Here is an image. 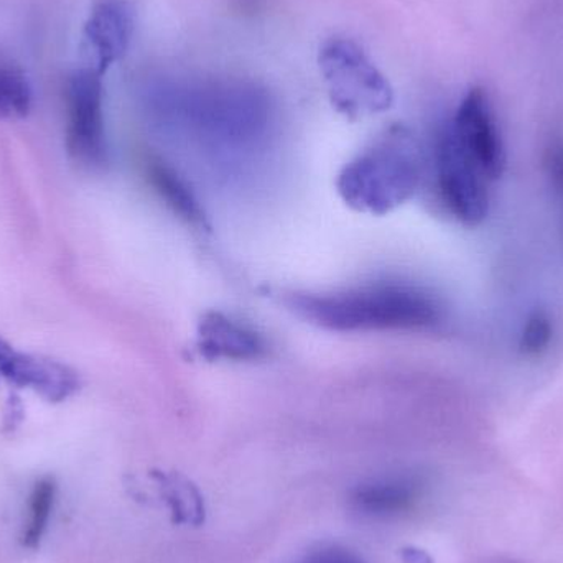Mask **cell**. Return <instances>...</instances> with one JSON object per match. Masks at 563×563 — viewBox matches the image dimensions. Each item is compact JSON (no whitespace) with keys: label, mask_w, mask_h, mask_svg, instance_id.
<instances>
[{"label":"cell","mask_w":563,"mask_h":563,"mask_svg":"<svg viewBox=\"0 0 563 563\" xmlns=\"http://www.w3.org/2000/svg\"><path fill=\"white\" fill-rule=\"evenodd\" d=\"M406 563H432V561L426 552L410 549V551H406Z\"/></svg>","instance_id":"obj_19"},{"label":"cell","mask_w":563,"mask_h":563,"mask_svg":"<svg viewBox=\"0 0 563 563\" xmlns=\"http://www.w3.org/2000/svg\"><path fill=\"white\" fill-rule=\"evenodd\" d=\"M305 563H364L356 555L340 549H330V551L318 552L311 555Z\"/></svg>","instance_id":"obj_17"},{"label":"cell","mask_w":563,"mask_h":563,"mask_svg":"<svg viewBox=\"0 0 563 563\" xmlns=\"http://www.w3.org/2000/svg\"><path fill=\"white\" fill-rule=\"evenodd\" d=\"M200 347L207 356L238 361L257 360L266 353V343L256 331L220 313L201 321Z\"/></svg>","instance_id":"obj_9"},{"label":"cell","mask_w":563,"mask_h":563,"mask_svg":"<svg viewBox=\"0 0 563 563\" xmlns=\"http://www.w3.org/2000/svg\"><path fill=\"white\" fill-rule=\"evenodd\" d=\"M545 168L552 187L563 195V142H554L545 154Z\"/></svg>","instance_id":"obj_16"},{"label":"cell","mask_w":563,"mask_h":563,"mask_svg":"<svg viewBox=\"0 0 563 563\" xmlns=\"http://www.w3.org/2000/svg\"><path fill=\"white\" fill-rule=\"evenodd\" d=\"M56 486L52 478L42 479L36 483L30 501V519L26 531L23 532L22 544L26 549H36L42 541L43 534L48 525L49 512H52L53 501H55Z\"/></svg>","instance_id":"obj_14"},{"label":"cell","mask_w":563,"mask_h":563,"mask_svg":"<svg viewBox=\"0 0 563 563\" xmlns=\"http://www.w3.org/2000/svg\"><path fill=\"white\" fill-rule=\"evenodd\" d=\"M147 177L151 180L152 187L161 195L162 200L167 201L168 207L175 213L180 214L181 218L190 221V223H200L203 220L198 201L195 200L190 188L185 185V181L170 167L162 164V162H148Z\"/></svg>","instance_id":"obj_12"},{"label":"cell","mask_w":563,"mask_h":563,"mask_svg":"<svg viewBox=\"0 0 563 563\" xmlns=\"http://www.w3.org/2000/svg\"><path fill=\"white\" fill-rule=\"evenodd\" d=\"M422 495L419 483L410 478H387L357 486L351 493L356 511L373 518H390L410 511Z\"/></svg>","instance_id":"obj_10"},{"label":"cell","mask_w":563,"mask_h":563,"mask_svg":"<svg viewBox=\"0 0 563 563\" xmlns=\"http://www.w3.org/2000/svg\"><path fill=\"white\" fill-rule=\"evenodd\" d=\"M15 354L16 350H13L7 341H3L2 338H0V377H3V373L9 369Z\"/></svg>","instance_id":"obj_18"},{"label":"cell","mask_w":563,"mask_h":563,"mask_svg":"<svg viewBox=\"0 0 563 563\" xmlns=\"http://www.w3.org/2000/svg\"><path fill=\"white\" fill-rule=\"evenodd\" d=\"M419 180V147L406 129L396 128L344 168L340 191L357 210L386 213L404 203Z\"/></svg>","instance_id":"obj_2"},{"label":"cell","mask_w":563,"mask_h":563,"mask_svg":"<svg viewBox=\"0 0 563 563\" xmlns=\"http://www.w3.org/2000/svg\"><path fill=\"white\" fill-rule=\"evenodd\" d=\"M3 379L12 386L33 390L48 402H63L79 389L78 374L71 367L49 357L20 351Z\"/></svg>","instance_id":"obj_8"},{"label":"cell","mask_w":563,"mask_h":563,"mask_svg":"<svg viewBox=\"0 0 563 563\" xmlns=\"http://www.w3.org/2000/svg\"><path fill=\"white\" fill-rule=\"evenodd\" d=\"M134 12L125 0H98L82 32L88 68L104 75L131 45Z\"/></svg>","instance_id":"obj_7"},{"label":"cell","mask_w":563,"mask_h":563,"mask_svg":"<svg viewBox=\"0 0 563 563\" xmlns=\"http://www.w3.org/2000/svg\"><path fill=\"white\" fill-rule=\"evenodd\" d=\"M554 338V324L544 310H536L526 321L521 334V351L528 356H539L548 350Z\"/></svg>","instance_id":"obj_15"},{"label":"cell","mask_w":563,"mask_h":563,"mask_svg":"<svg viewBox=\"0 0 563 563\" xmlns=\"http://www.w3.org/2000/svg\"><path fill=\"white\" fill-rule=\"evenodd\" d=\"M435 165L440 197L450 213L466 227L482 224L488 214V178L460 144L450 122L437 139Z\"/></svg>","instance_id":"obj_5"},{"label":"cell","mask_w":563,"mask_h":563,"mask_svg":"<svg viewBox=\"0 0 563 563\" xmlns=\"http://www.w3.org/2000/svg\"><path fill=\"white\" fill-rule=\"evenodd\" d=\"M102 75L91 68L73 73L66 86V151L85 168H102L108 164L104 111H102Z\"/></svg>","instance_id":"obj_4"},{"label":"cell","mask_w":563,"mask_h":563,"mask_svg":"<svg viewBox=\"0 0 563 563\" xmlns=\"http://www.w3.org/2000/svg\"><path fill=\"white\" fill-rule=\"evenodd\" d=\"M162 496L170 506L174 522L177 525L200 526L205 521L203 498L197 486L180 475H157Z\"/></svg>","instance_id":"obj_13"},{"label":"cell","mask_w":563,"mask_h":563,"mask_svg":"<svg viewBox=\"0 0 563 563\" xmlns=\"http://www.w3.org/2000/svg\"><path fill=\"white\" fill-rule=\"evenodd\" d=\"M450 125L485 177L488 180L501 177L506 167L505 148L488 96L482 88L470 89Z\"/></svg>","instance_id":"obj_6"},{"label":"cell","mask_w":563,"mask_h":563,"mask_svg":"<svg viewBox=\"0 0 563 563\" xmlns=\"http://www.w3.org/2000/svg\"><path fill=\"white\" fill-rule=\"evenodd\" d=\"M331 102L347 118L383 112L393 104V88L353 40L333 38L318 56Z\"/></svg>","instance_id":"obj_3"},{"label":"cell","mask_w":563,"mask_h":563,"mask_svg":"<svg viewBox=\"0 0 563 563\" xmlns=\"http://www.w3.org/2000/svg\"><path fill=\"white\" fill-rule=\"evenodd\" d=\"M301 317L336 331L416 330L439 323L442 311L426 291L404 285H377L330 295H298Z\"/></svg>","instance_id":"obj_1"},{"label":"cell","mask_w":563,"mask_h":563,"mask_svg":"<svg viewBox=\"0 0 563 563\" xmlns=\"http://www.w3.org/2000/svg\"><path fill=\"white\" fill-rule=\"evenodd\" d=\"M30 108L32 86L25 71L0 49V121L26 118Z\"/></svg>","instance_id":"obj_11"}]
</instances>
